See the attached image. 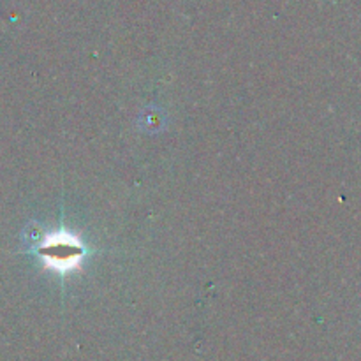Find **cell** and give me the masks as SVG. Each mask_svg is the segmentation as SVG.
Wrapping results in <instances>:
<instances>
[{
    "label": "cell",
    "instance_id": "6da1fadb",
    "mask_svg": "<svg viewBox=\"0 0 361 361\" xmlns=\"http://www.w3.org/2000/svg\"><path fill=\"white\" fill-rule=\"evenodd\" d=\"M37 252L44 261L46 270L67 275L81 267V261L87 256V247L76 235L60 229L41 236L37 242Z\"/></svg>",
    "mask_w": 361,
    "mask_h": 361
}]
</instances>
